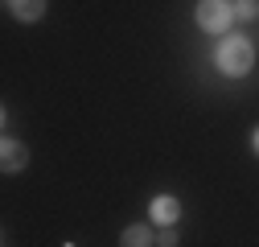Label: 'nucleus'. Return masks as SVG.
Instances as JSON below:
<instances>
[{"instance_id":"obj_1","label":"nucleus","mask_w":259,"mask_h":247,"mask_svg":"<svg viewBox=\"0 0 259 247\" xmlns=\"http://www.w3.org/2000/svg\"><path fill=\"white\" fill-rule=\"evenodd\" d=\"M214 62H218V70L222 74H231V78H243L247 70H251V62H255V50H251V42L247 37H222V46H218V54H214Z\"/></svg>"},{"instance_id":"obj_2","label":"nucleus","mask_w":259,"mask_h":247,"mask_svg":"<svg viewBox=\"0 0 259 247\" xmlns=\"http://www.w3.org/2000/svg\"><path fill=\"white\" fill-rule=\"evenodd\" d=\"M231 17H235V9L231 5H222V0H202L198 5V25L206 29V33H226L231 29Z\"/></svg>"},{"instance_id":"obj_3","label":"nucleus","mask_w":259,"mask_h":247,"mask_svg":"<svg viewBox=\"0 0 259 247\" xmlns=\"http://www.w3.org/2000/svg\"><path fill=\"white\" fill-rule=\"evenodd\" d=\"M29 165V148L21 140H5V148H0V169L5 173H21Z\"/></svg>"},{"instance_id":"obj_4","label":"nucleus","mask_w":259,"mask_h":247,"mask_svg":"<svg viewBox=\"0 0 259 247\" xmlns=\"http://www.w3.org/2000/svg\"><path fill=\"white\" fill-rule=\"evenodd\" d=\"M152 219L165 223V227H173V223L181 219V202L169 198V194H156V198H152Z\"/></svg>"},{"instance_id":"obj_5","label":"nucleus","mask_w":259,"mask_h":247,"mask_svg":"<svg viewBox=\"0 0 259 247\" xmlns=\"http://www.w3.org/2000/svg\"><path fill=\"white\" fill-rule=\"evenodd\" d=\"M152 243H156V235H152V227H144V223L127 227V231L119 235V247H152Z\"/></svg>"},{"instance_id":"obj_6","label":"nucleus","mask_w":259,"mask_h":247,"mask_svg":"<svg viewBox=\"0 0 259 247\" xmlns=\"http://www.w3.org/2000/svg\"><path fill=\"white\" fill-rule=\"evenodd\" d=\"M9 9H13V17H21V21H37V17L46 13L41 0H9Z\"/></svg>"},{"instance_id":"obj_7","label":"nucleus","mask_w":259,"mask_h":247,"mask_svg":"<svg viewBox=\"0 0 259 247\" xmlns=\"http://www.w3.org/2000/svg\"><path fill=\"white\" fill-rule=\"evenodd\" d=\"M231 9H235V17L251 21V17H259V0H243V5H231Z\"/></svg>"},{"instance_id":"obj_8","label":"nucleus","mask_w":259,"mask_h":247,"mask_svg":"<svg viewBox=\"0 0 259 247\" xmlns=\"http://www.w3.org/2000/svg\"><path fill=\"white\" fill-rule=\"evenodd\" d=\"M156 243H160V247H177V235H173V231H160Z\"/></svg>"},{"instance_id":"obj_9","label":"nucleus","mask_w":259,"mask_h":247,"mask_svg":"<svg viewBox=\"0 0 259 247\" xmlns=\"http://www.w3.org/2000/svg\"><path fill=\"white\" fill-rule=\"evenodd\" d=\"M251 140H255V152H259V128H255V136H251Z\"/></svg>"}]
</instances>
